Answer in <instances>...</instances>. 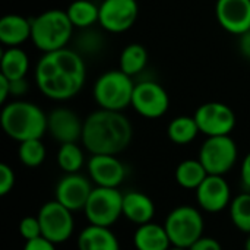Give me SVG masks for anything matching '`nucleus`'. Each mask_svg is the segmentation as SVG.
Instances as JSON below:
<instances>
[{
    "label": "nucleus",
    "instance_id": "obj_1",
    "mask_svg": "<svg viewBox=\"0 0 250 250\" xmlns=\"http://www.w3.org/2000/svg\"><path fill=\"white\" fill-rule=\"evenodd\" d=\"M86 69L76 50L62 48L44 53L35 67L38 89L50 100L66 101L79 94L85 83Z\"/></svg>",
    "mask_w": 250,
    "mask_h": 250
},
{
    "label": "nucleus",
    "instance_id": "obj_2",
    "mask_svg": "<svg viewBox=\"0 0 250 250\" xmlns=\"http://www.w3.org/2000/svg\"><path fill=\"white\" fill-rule=\"evenodd\" d=\"M133 129L122 111L100 108L83 120L82 145L91 155H119L132 142Z\"/></svg>",
    "mask_w": 250,
    "mask_h": 250
},
{
    "label": "nucleus",
    "instance_id": "obj_3",
    "mask_svg": "<svg viewBox=\"0 0 250 250\" xmlns=\"http://www.w3.org/2000/svg\"><path fill=\"white\" fill-rule=\"evenodd\" d=\"M3 132L13 141L41 139L47 132V116L34 103L12 101L3 105L0 114Z\"/></svg>",
    "mask_w": 250,
    "mask_h": 250
},
{
    "label": "nucleus",
    "instance_id": "obj_4",
    "mask_svg": "<svg viewBox=\"0 0 250 250\" xmlns=\"http://www.w3.org/2000/svg\"><path fill=\"white\" fill-rule=\"evenodd\" d=\"M73 29L75 26L66 10L50 9L32 19L31 40L42 53H51L67 47Z\"/></svg>",
    "mask_w": 250,
    "mask_h": 250
},
{
    "label": "nucleus",
    "instance_id": "obj_5",
    "mask_svg": "<svg viewBox=\"0 0 250 250\" xmlns=\"http://www.w3.org/2000/svg\"><path fill=\"white\" fill-rule=\"evenodd\" d=\"M135 83L132 76L119 70L103 73L94 85V100L104 110L122 111L132 104Z\"/></svg>",
    "mask_w": 250,
    "mask_h": 250
},
{
    "label": "nucleus",
    "instance_id": "obj_6",
    "mask_svg": "<svg viewBox=\"0 0 250 250\" xmlns=\"http://www.w3.org/2000/svg\"><path fill=\"white\" fill-rule=\"evenodd\" d=\"M164 229L170 237L171 246L189 249L204 236V217L201 211L190 205L176 207L167 215Z\"/></svg>",
    "mask_w": 250,
    "mask_h": 250
},
{
    "label": "nucleus",
    "instance_id": "obj_7",
    "mask_svg": "<svg viewBox=\"0 0 250 250\" xmlns=\"http://www.w3.org/2000/svg\"><path fill=\"white\" fill-rule=\"evenodd\" d=\"M89 224L111 227L123 215V193L116 188L95 186L83 208Z\"/></svg>",
    "mask_w": 250,
    "mask_h": 250
},
{
    "label": "nucleus",
    "instance_id": "obj_8",
    "mask_svg": "<svg viewBox=\"0 0 250 250\" xmlns=\"http://www.w3.org/2000/svg\"><path fill=\"white\" fill-rule=\"evenodd\" d=\"M237 145L230 135L208 136L199 149L198 160L202 163L208 174L224 176L237 163Z\"/></svg>",
    "mask_w": 250,
    "mask_h": 250
},
{
    "label": "nucleus",
    "instance_id": "obj_9",
    "mask_svg": "<svg viewBox=\"0 0 250 250\" xmlns=\"http://www.w3.org/2000/svg\"><path fill=\"white\" fill-rule=\"evenodd\" d=\"M37 217L41 224L42 237L53 242L54 245L67 242L73 234V212L56 199L45 202L40 208Z\"/></svg>",
    "mask_w": 250,
    "mask_h": 250
},
{
    "label": "nucleus",
    "instance_id": "obj_10",
    "mask_svg": "<svg viewBox=\"0 0 250 250\" xmlns=\"http://www.w3.org/2000/svg\"><path fill=\"white\" fill-rule=\"evenodd\" d=\"M193 117L201 133L207 136H227L236 127L234 110L220 101H209L199 105Z\"/></svg>",
    "mask_w": 250,
    "mask_h": 250
},
{
    "label": "nucleus",
    "instance_id": "obj_11",
    "mask_svg": "<svg viewBox=\"0 0 250 250\" xmlns=\"http://www.w3.org/2000/svg\"><path fill=\"white\" fill-rule=\"evenodd\" d=\"M130 105L145 119H160L168 111L170 97L158 82L144 81L135 85Z\"/></svg>",
    "mask_w": 250,
    "mask_h": 250
},
{
    "label": "nucleus",
    "instance_id": "obj_12",
    "mask_svg": "<svg viewBox=\"0 0 250 250\" xmlns=\"http://www.w3.org/2000/svg\"><path fill=\"white\" fill-rule=\"evenodd\" d=\"M139 15L136 0H104L100 4L98 23L103 29L113 34H120L133 26Z\"/></svg>",
    "mask_w": 250,
    "mask_h": 250
},
{
    "label": "nucleus",
    "instance_id": "obj_13",
    "mask_svg": "<svg viewBox=\"0 0 250 250\" xmlns=\"http://www.w3.org/2000/svg\"><path fill=\"white\" fill-rule=\"evenodd\" d=\"M92 180L79 174H66L56 185V201L64 205L72 212L83 211L92 192Z\"/></svg>",
    "mask_w": 250,
    "mask_h": 250
},
{
    "label": "nucleus",
    "instance_id": "obj_14",
    "mask_svg": "<svg viewBox=\"0 0 250 250\" xmlns=\"http://www.w3.org/2000/svg\"><path fill=\"white\" fill-rule=\"evenodd\" d=\"M196 202L201 209L217 214L224 211L231 204V190L224 176L208 174L202 185L195 190Z\"/></svg>",
    "mask_w": 250,
    "mask_h": 250
},
{
    "label": "nucleus",
    "instance_id": "obj_15",
    "mask_svg": "<svg viewBox=\"0 0 250 250\" xmlns=\"http://www.w3.org/2000/svg\"><path fill=\"white\" fill-rule=\"evenodd\" d=\"M47 132L60 145L78 142L82 139L83 122L73 110L59 107L47 116Z\"/></svg>",
    "mask_w": 250,
    "mask_h": 250
},
{
    "label": "nucleus",
    "instance_id": "obj_16",
    "mask_svg": "<svg viewBox=\"0 0 250 250\" xmlns=\"http://www.w3.org/2000/svg\"><path fill=\"white\" fill-rule=\"evenodd\" d=\"M88 174L95 186L119 189L126 179V167L117 155H91Z\"/></svg>",
    "mask_w": 250,
    "mask_h": 250
},
{
    "label": "nucleus",
    "instance_id": "obj_17",
    "mask_svg": "<svg viewBox=\"0 0 250 250\" xmlns=\"http://www.w3.org/2000/svg\"><path fill=\"white\" fill-rule=\"evenodd\" d=\"M215 16L227 32L242 35L250 29V0H217Z\"/></svg>",
    "mask_w": 250,
    "mask_h": 250
},
{
    "label": "nucleus",
    "instance_id": "obj_18",
    "mask_svg": "<svg viewBox=\"0 0 250 250\" xmlns=\"http://www.w3.org/2000/svg\"><path fill=\"white\" fill-rule=\"evenodd\" d=\"M155 215V204L154 201L136 190H130L123 195V217L132 221L136 226H142L151 223Z\"/></svg>",
    "mask_w": 250,
    "mask_h": 250
},
{
    "label": "nucleus",
    "instance_id": "obj_19",
    "mask_svg": "<svg viewBox=\"0 0 250 250\" xmlns=\"http://www.w3.org/2000/svg\"><path fill=\"white\" fill-rule=\"evenodd\" d=\"M32 34V21L22 15L10 13L0 19V41L7 47H19Z\"/></svg>",
    "mask_w": 250,
    "mask_h": 250
},
{
    "label": "nucleus",
    "instance_id": "obj_20",
    "mask_svg": "<svg viewBox=\"0 0 250 250\" xmlns=\"http://www.w3.org/2000/svg\"><path fill=\"white\" fill-rule=\"evenodd\" d=\"M78 250H120V243L110 227L89 224L78 237Z\"/></svg>",
    "mask_w": 250,
    "mask_h": 250
},
{
    "label": "nucleus",
    "instance_id": "obj_21",
    "mask_svg": "<svg viewBox=\"0 0 250 250\" xmlns=\"http://www.w3.org/2000/svg\"><path fill=\"white\" fill-rule=\"evenodd\" d=\"M133 245L136 250H168L171 248V242L164 226L152 221L138 226L133 234Z\"/></svg>",
    "mask_w": 250,
    "mask_h": 250
},
{
    "label": "nucleus",
    "instance_id": "obj_22",
    "mask_svg": "<svg viewBox=\"0 0 250 250\" xmlns=\"http://www.w3.org/2000/svg\"><path fill=\"white\" fill-rule=\"evenodd\" d=\"M0 69H1L0 75L6 76L10 81L25 78L29 69L28 54L21 47H7L1 53Z\"/></svg>",
    "mask_w": 250,
    "mask_h": 250
},
{
    "label": "nucleus",
    "instance_id": "obj_23",
    "mask_svg": "<svg viewBox=\"0 0 250 250\" xmlns=\"http://www.w3.org/2000/svg\"><path fill=\"white\" fill-rule=\"evenodd\" d=\"M208 171L205 170V167L202 166V163L196 158H189L182 161L174 171V177L179 186H182L183 189H189V190H196L202 182L207 179Z\"/></svg>",
    "mask_w": 250,
    "mask_h": 250
},
{
    "label": "nucleus",
    "instance_id": "obj_24",
    "mask_svg": "<svg viewBox=\"0 0 250 250\" xmlns=\"http://www.w3.org/2000/svg\"><path fill=\"white\" fill-rule=\"evenodd\" d=\"M66 12L73 26L79 29L91 28L100 19V6L91 0H75L69 4Z\"/></svg>",
    "mask_w": 250,
    "mask_h": 250
},
{
    "label": "nucleus",
    "instance_id": "obj_25",
    "mask_svg": "<svg viewBox=\"0 0 250 250\" xmlns=\"http://www.w3.org/2000/svg\"><path fill=\"white\" fill-rule=\"evenodd\" d=\"M198 133H201V130L193 116H179L173 119L167 127L168 139L176 145H188L193 142Z\"/></svg>",
    "mask_w": 250,
    "mask_h": 250
},
{
    "label": "nucleus",
    "instance_id": "obj_26",
    "mask_svg": "<svg viewBox=\"0 0 250 250\" xmlns=\"http://www.w3.org/2000/svg\"><path fill=\"white\" fill-rule=\"evenodd\" d=\"M148 63V51L142 44H127L120 54V70L129 76L141 73Z\"/></svg>",
    "mask_w": 250,
    "mask_h": 250
},
{
    "label": "nucleus",
    "instance_id": "obj_27",
    "mask_svg": "<svg viewBox=\"0 0 250 250\" xmlns=\"http://www.w3.org/2000/svg\"><path fill=\"white\" fill-rule=\"evenodd\" d=\"M57 164L66 174L79 173L85 164V155L78 142L62 144L57 151Z\"/></svg>",
    "mask_w": 250,
    "mask_h": 250
},
{
    "label": "nucleus",
    "instance_id": "obj_28",
    "mask_svg": "<svg viewBox=\"0 0 250 250\" xmlns=\"http://www.w3.org/2000/svg\"><path fill=\"white\" fill-rule=\"evenodd\" d=\"M230 218L236 229L242 233H250V192H243L233 198L230 207Z\"/></svg>",
    "mask_w": 250,
    "mask_h": 250
},
{
    "label": "nucleus",
    "instance_id": "obj_29",
    "mask_svg": "<svg viewBox=\"0 0 250 250\" xmlns=\"http://www.w3.org/2000/svg\"><path fill=\"white\" fill-rule=\"evenodd\" d=\"M45 155H47L45 145L42 144L41 139H29V141L19 142L18 158L23 166L29 168L40 167L44 163Z\"/></svg>",
    "mask_w": 250,
    "mask_h": 250
},
{
    "label": "nucleus",
    "instance_id": "obj_30",
    "mask_svg": "<svg viewBox=\"0 0 250 250\" xmlns=\"http://www.w3.org/2000/svg\"><path fill=\"white\" fill-rule=\"evenodd\" d=\"M105 40L103 37V34L98 29L91 28H85L81 31V34L76 37L75 40V47L76 51L82 56H92V54H98L103 48H104Z\"/></svg>",
    "mask_w": 250,
    "mask_h": 250
},
{
    "label": "nucleus",
    "instance_id": "obj_31",
    "mask_svg": "<svg viewBox=\"0 0 250 250\" xmlns=\"http://www.w3.org/2000/svg\"><path fill=\"white\" fill-rule=\"evenodd\" d=\"M18 230H19L21 237H22L25 242L34 240V239H38V237H42L41 224H40L38 217H32V215L23 217V218L19 221Z\"/></svg>",
    "mask_w": 250,
    "mask_h": 250
},
{
    "label": "nucleus",
    "instance_id": "obj_32",
    "mask_svg": "<svg viewBox=\"0 0 250 250\" xmlns=\"http://www.w3.org/2000/svg\"><path fill=\"white\" fill-rule=\"evenodd\" d=\"M15 182H16V177H15V171L12 170V167L1 163L0 164V195L6 196L15 188Z\"/></svg>",
    "mask_w": 250,
    "mask_h": 250
},
{
    "label": "nucleus",
    "instance_id": "obj_33",
    "mask_svg": "<svg viewBox=\"0 0 250 250\" xmlns=\"http://www.w3.org/2000/svg\"><path fill=\"white\" fill-rule=\"evenodd\" d=\"M189 250H223V246L217 239L202 236L189 248Z\"/></svg>",
    "mask_w": 250,
    "mask_h": 250
},
{
    "label": "nucleus",
    "instance_id": "obj_34",
    "mask_svg": "<svg viewBox=\"0 0 250 250\" xmlns=\"http://www.w3.org/2000/svg\"><path fill=\"white\" fill-rule=\"evenodd\" d=\"M22 250H56V245L47 240L45 237H38V239L25 242Z\"/></svg>",
    "mask_w": 250,
    "mask_h": 250
},
{
    "label": "nucleus",
    "instance_id": "obj_35",
    "mask_svg": "<svg viewBox=\"0 0 250 250\" xmlns=\"http://www.w3.org/2000/svg\"><path fill=\"white\" fill-rule=\"evenodd\" d=\"M28 89H29V86H28V82L25 78L10 81V97H22L28 92Z\"/></svg>",
    "mask_w": 250,
    "mask_h": 250
},
{
    "label": "nucleus",
    "instance_id": "obj_36",
    "mask_svg": "<svg viewBox=\"0 0 250 250\" xmlns=\"http://www.w3.org/2000/svg\"><path fill=\"white\" fill-rule=\"evenodd\" d=\"M240 180L242 186L246 192H250V152L243 158L242 167H240Z\"/></svg>",
    "mask_w": 250,
    "mask_h": 250
},
{
    "label": "nucleus",
    "instance_id": "obj_37",
    "mask_svg": "<svg viewBox=\"0 0 250 250\" xmlns=\"http://www.w3.org/2000/svg\"><path fill=\"white\" fill-rule=\"evenodd\" d=\"M239 50L243 57L250 59V29L239 35Z\"/></svg>",
    "mask_w": 250,
    "mask_h": 250
},
{
    "label": "nucleus",
    "instance_id": "obj_38",
    "mask_svg": "<svg viewBox=\"0 0 250 250\" xmlns=\"http://www.w3.org/2000/svg\"><path fill=\"white\" fill-rule=\"evenodd\" d=\"M10 97V81L0 75V104H6L7 98Z\"/></svg>",
    "mask_w": 250,
    "mask_h": 250
},
{
    "label": "nucleus",
    "instance_id": "obj_39",
    "mask_svg": "<svg viewBox=\"0 0 250 250\" xmlns=\"http://www.w3.org/2000/svg\"><path fill=\"white\" fill-rule=\"evenodd\" d=\"M245 250H250V233L248 234V239L245 242Z\"/></svg>",
    "mask_w": 250,
    "mask_h": 250
},
{
    "label": "nucleus",
    "instance_id": "obj_40",
    "mask_svg": "<svg viewBox=\"0 0 250 250\" xmlns=\"http://www.w3.org/2000/svg\"><path fill=\"white\" fill-rule=\"evenodd\" d=\"M168 250H189V249H183V248H176V246H171Z\"/></svg>",
    "mask_w": 250,
    "mask_h": 250
}]
</instances>
